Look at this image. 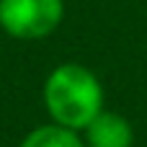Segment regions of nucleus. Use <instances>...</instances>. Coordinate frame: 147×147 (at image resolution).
<instances>
[{
  "instance_id": "nucleus-1",
  "label": "nucleus",
  "mask_w": 147,
  "mask_h": 147,
  "mask_svg": "<svg viewBox=\"0 0 147 147\" xmlns=\"http://www.w3.org/2000/svg\"><path fill=\"white\" fill-rule=\"evenodd\" d=\"M41 101L54 124L83 132L106 109V90L90 67L62 62L47 75Z\"/></svg>"
},
{
  "instance_id": "nucleus-2",
  "label": "nucleus",
  "mask_w": 147,
  "mask_h": 147,
  "mask_svg": "<svg viewBox=\"0 0 147 147\" xmlns=\"http://www.w3.org/2000/svg\"><path fill=\"white\" fill-rule=\"evenodd\" d=\"M65 21V0H0V28L18 41L52 36Z\"/></svg>"
},
{
  "instance_id": "nucleus-3",
  "label": "nucleus",
  "mask_w": 147,
  "mask_h": 147,
  "mask_svg": "<svg viewBox=\"0 0 147 147\" xmlns=\"http://www.w3.org/2000/svg\"><path fill=\"white\" fill-rule=\"evenodd\" d=\"M85 147H132L134 145V129L132 121L116 111L103 109L83 132Z\"/></svg>"
},
{
  "instance_id": "nucleus-4",
  "label": "nucleus",
  "mask_w": 147,
  "mask_h": 147,
  "mask_svg": "<svg viewBox=\"0 0 147 147\" xmlns=\"http://www.w3.org/2000/svg\"><path fill=\"white\" fill-rule=\"evenodd\" d=\"M18 147H85V140H83L80 132L49 121V124H41V127L31 129L21 140Z\"/></svg>"
}]
</instances>
